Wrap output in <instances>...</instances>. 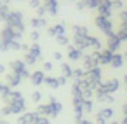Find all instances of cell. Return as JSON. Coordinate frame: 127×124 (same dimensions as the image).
<instances>
[{"label":"cell","mask_w":127,"mask_h":124,"mask_svg":"<svg viewBox=\"0 0 127 124\" xmlns=\"http://www.w3.org/2000/svg\"><path fill=\"white\" fill-rule=\"evenodd\" d=\"M11 72L18 73L21 79H30V75H32V73L26 70V63H25V61H19V60H16V61L11 63Z\"/></svg>","instance_id":"6da1fadb"},{"label":"cell","mask_w":127,"mask_h":124,"mask_svg":"<svg viewBox=\"0 0 127 124\" xmlns=\"http://www.w3.org/2000/svg\"><path fill=\"white\" fill-rule=\"evenodd\" d=\"M9 107H11L12 114L21 115V114H25V112H26V100H25V98H19V100H16V101L9 103Z\"/></svg>","instance_id":"7a4b0ae2"},{"label":"cell","mask_w":127,"mask_h":124,"mask_svg":"<svg viewBox=\"0 0 127 124\" xmlns=\"http://www.w3.org/2000/svg\"><path fill=\"white\" fill-rule=\"evenodd\" d=\"M35 117H37L35 112H25V114L18 115V122L16 124H33Z\"/></svg>","instance_id":"3957f363"},{"label":"cell","mask_w":127,"mask_h":124,"mask_svg":"<svg viewBox=\"0 0 127 124\" xmlns=\"http://www.w3.org/2000/svg\"><path fill=\"white\" fill-rule=\"evenodd\" d=\"M21 80H23V79H21L18 73H14V72H11V73L5 77V84H7L11 89H12V87H18V86L21 84Z\"/></svg>","instance_id":"277c9868"},{"label":"cell","mask_w":127,"mask_h":124,"mask_svg":"<svg viewBox=\"0 0 127 124\" xmlns=\"http://www.w3.org/2000/svg\"><path fill=\"white\" fill-rule=\"evenodd\" d=\"M44 80H45V75H44V72H40V70H37V72H33V73L30 75V82H32L33 86H40V84H44Z\"/></svg>","instance_id":"5b68a950"},{"label":"cell","mask_w":127,"mask_h":124,"mask_svg":"<svg viewBox=\"0 0 127 124\" xmlns=\"http://www.w3.org/2000/svg\"><path fill=\"white\" fill-rule=\"evenodd\" d=\"M47 108H49V110H47V115H51V117H56V115L59 114V110H61V105L54 101V103H49V105H47Z\"/></svg>","instance_id":"8992f818"},{"label":"cell","mask_w":127,"mask_h":124,"mask_svg":"<svg viewBox=\"0 0 127 124\" xmlns=\"http://www.w3.org/2000/svg\"><path fill=\"white\" fill-rule=\"evenodd\" d=\"M44 84H45V86H49V87H52V89H56V87L59 86V82H58L56 79H52V77H45Z\"/></svg>","instance_id":"52a82bcc"},{"label":"cell","mask_w":127,"mask_h":124,"mask_svg":"<svg viewBox=\"0 0 127 124\" xmlns=\"http://www.w3.org/2000/svg\"><path fill=\"white\" fill-rule=\"evenodd\" d=\"M47 110H49L47 105H38L37 110H35V114H37V115H47Z\"/></svg>","instance_id":"ba28073f"},{"label":"cell","mask_w":127,"mask_h":124,"mask_svg":"<svg viewBox=\"0 0 127 124\" xmlns=\"http://www.w3.org/2000/svg\"><path fill=\"white\" fill-rule=\"evenodd\" d=\"M33 124H49V119L44 117V115H37L35 121H33Z\"/></svg>","instance_id":"9c48e42d"},{"label":"cell","mask_w":127,"mask_h":124,"mask_svg":"<svg viewBox=\"0 0 127 124\" xmlns=\"http://www.w3.org/2000/svg\"><path fill=\"white\" fill-rule=\"evenodd\" d=\"M35 60H37V58H35L33 54H30V53H28V54H25V63H26V65H33V63H35Z\"/></svg>","instance_id":"30bf717a"},{"label":"cell","mask_w":127,"mask_h":124,"mask_svg":"<svg viewBox=\"0 0 127 124\" xmlns=\"http://www.w3.org/2000/svg\"><path fill=\"white\" fill-rule=\"evenodd\" d=\"M40 100H42V93H40V91H35V93L32 94V101H33V103H40Z\"/></svg>","instance_id":"8fae6325"},{"label":"cell","mask_w":127,"mask_h":124,"mask_svg":"<svg viewBox=\"0 0 127 124\" xmlns=\"http://www.w3.org/2000/svg\"><path fill=\"white\" fill-rule=\"evenodd\" d=\"M2 39H4L5 42H11V39H12V32H9V30H5V32L2 33Z\"/></svg>","instance_id":"7c38bea8"},{"label":"cell","mask_w":127,"mask_h":124,"mask_svg":"<svg viewBox=\"0 0 127 124\" xmlns=\"http://www.w3.org/2000/svg\"><path fill=\"white\" fill-rule=\"evenodd\" d=\"M30 54H33L35 58H38V56H40V47H38V46H33V47L30 49Z\"/></svg>","instance_id":"4fadbf2b"},{"label":"cell","mask_w":127,"mask_h":124,"mask_svg":"<svg viewBox=\"0 0 127 124\" xmlns=\"http://www.w3.org/2000/svg\"><path fill=\"white\" fill-rule=\"evenodd\" d=\"M11 114H12L11 107H9V105H4V108H2V115H11Z\"/></svg>","instance_id":"5bb4252c"},{"label":"cell","mask_w":127,"mask_h":124,"mask_svg":"<svg viewBox=\"0 0 127 124\" xmlns=\"http://www.w3.org/2000/svg\"><path fill=\"white\" fill-rule=\"evenodd\" d=\"M9 47L16 51V49H19V44H18V42H14V40H11V44H9Z\"/></svg>","instance_id":"9a60e30c"},{"label":"cell","mask_w":127,"mask_h":124,"mask_svg":"<svg viewBox=\"0 0 127 124\" xmlns=\"http://www.w3.org/2000/svg\"><path fill=\"white\" fill-rule=\"evenodd\" d=\"M44 70H47V72L52 70V65H51V63H45V65H44Z\"/></svg>","instance_id":"2e32d148"},{"label":"cell","mask_w":127,"mask_h":124,"mask_svg":"<svg viewBox=\"0 0 127 124\" xmlns=\"http://www.w3.org/2000/svg\"><path fill=\"white\" fill-rule=\"evenodd\" d=\"M7 47H9V46H7V44H4V42H0V51H5V49H7Z\"/></svg>","instance_id":"e0dca14e"},{"label":"cell","mask_w":127,"mask_h":124,"mask_svg":"<svg viewBox=\"0 0 127 124\" xmlns=\"http://www.w3.org/2000/svg\"><path fill=\"white\" fill-rule=\"evenodd\" d=\"M4 70H5V68H4L2 65H0V73H4Z\"/></svg>","instance_id":"ac0fdd59"},{"label":"cell","mask_w":127,"mask_h":124,"mask_svg":"<svg viewBox=\"0 0 127 124\" xmlns=\"http://www.w3.org/2000/svg\"><path fill=\"white\" fill-rule=\"evenodd\" d=\"M0 124H9V122H5V121H2V122H0Z\"/></svg>","instance_id":"d6986e66"}]
</instances>
